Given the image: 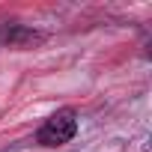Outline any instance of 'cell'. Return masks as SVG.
I'll return each mask as SVG.
<instances>
[{
  "label": "cell",
  "mask_w": 152,
  "mask_h": 152,
  "mask_svg": "<svg viewBox=\"0 0 152 152\" xmlns=\"http://www.w3.org/2000/svg\"><path fill=\"white\" fill-rule=\"evenodd\" d=\"M78 131V116H75L72 107L66 110H57L42 128H39V143L42 146H60V143H69Z\"/></svg>",
  "instance_id": "6da1fadb"
},
{
  "label": "cell",
  "mask_w": 152,
  "mask_h": 152,
  "mask_svg": "<svg viewBox=\"0 0 152 152\" xmlns=\"http://www.w3.org/2000/svg\"><path fill=\"white\" fill-rule=\"evenodd\" d=\"M42 36L39 33H33V30H21V27H9V30H3V42H9V45H24V42H39Z\"/></svg>",
  "instance_id": "7a4b0ae2"
}]
</instances>
